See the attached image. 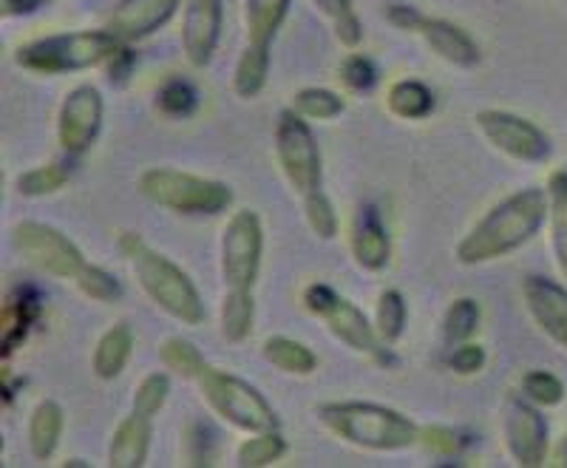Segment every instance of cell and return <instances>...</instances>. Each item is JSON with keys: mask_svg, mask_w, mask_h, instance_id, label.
<instances>
[{"mask_svg": "<svg viewBox=\"0 0 567 468\" xmlns=\"http://www.w3.org/2000/svg\"><path fill=\"white\" fill-rule=\"evenodd\" d=\"M550 213L548 187H525L511 193L508 200L491 207L477 225L460 238L454 258L463 267L499 262L511 253L523 251L525 244L545 227Z\"/></svg>", "mask_w": 567, "mask_h": 468, "instance_id": "1", "label": "cell"}, {"mask_svg": "<svg viewBox=\"0 0 567 468\" xmlns=\"http://www.w3.org/2000/svg\"><path fill=\"white\" fill-rule=\"evenodd\" d=\"M116 244H120V253L128 258L136 284H140L142 293L148 295L151 304H156L168 318L185 324V327L205 324L207 309L205 302H202L199 287L174 258L154 251L140 233H120Z\"/></svg>", "mask_w": 567, "mask_h": 468, "instance_id": "2", "label": "cell"}, {"mask_svg": "<svg viewBox=\"0 0 567 468\" xmlns=\"http://www.w3.org/2000/svg\"><path fill=\"white\" fill-rule=\"evenodd\" d=\"M318 424L347 446L374 455H392L417 446L420 426L392 406L367 404V400H341L321 404L316 409Z\"/></svg>", "mask_w": 567, "mask_h": 468, "instance_id": "3", "label": "cell"}, {"mask_svg": "<svg viewBox=\"0 0 567 468\" xmlns=\"http://www.w3.org/2000/svg\"><path fill=\"white\" fill-rule=\"evenodd\" d=\"M120 40L109 29H78V32L45 34L20 45L14 52L18 69L58 78V74H74V71L103 69L105 60L120 49Z\"/></svg>", "mask_w": 567, "mask_h": 468, "instance_id": "4", "label": "cell"}, {"mask_svg": "<svg viewBox=\"0 0 567 468\" xmlns=\"http://www.w3.org/2000/svg\"><path fill=\"white\" fill-rule=\"evenodd\" d=\"M136 191L151 205L176 216H219L233 205V187L219 180L187 174L179 167H148L136 180Z\"/></svg>", "mask_w": 567, "mask_h": 468, "instance_id": "5", "label": "cell"}, {"mask_svg": "<svg viewBox=\"0 0 567 468\" xmlns=\"http://www.w3.org/2000/svg\"><path fill=\"white\" fill-rule=\"evenodd\" d=\"M303 309L318 318V322L327 324L329 335L338 338L343 347H349L352 353L367 355L374 364L392 366V347H386L381 338H378V329L369 322L363 309L358 304H352L347 295H341L338 289H332L323 282H312L310 287L303 289L301 295Z\"/></svg>", "mask_w": 567, "mask_h": 468, "instance_id": "6", "label": "cell"}, {"mask_svg": "<svg viewBox=\"0 0 567 468\" xmlns=\"http://www.w3.org/2000/svg\"><path fill=\"white\" fill-rule=\"evenodd\" d=\"M194 384L199 386L202 398L210 406L213 415L221 417L233 429L245 431V435L278 429V415L270 400L239 375L205 364Z\"/></svg>", "mask_w": 567, "mask_h": 468, "instance_id": "7", "label": "cell"}, {"mask_svg": "<svg viewBox=\"0 0 567 468\" xmlns=\"http://www.w3.org/2000/svg\"><path fill=\"white\" fill-rule=\"evenodd\" d=\"M272 142H276L272 147H276V162L284 180L301 200L323 191V156L310 129V120H303L292 105L284 109L278 114Z\"/></svg>", "mask_w": 567, "mask_h": 468, "instance_id": "8", "label": "cell"}, {"mask_svg": "<svg viewBox=\"0 0 567 468\" xmlns=\"http://www.w3.org/2000/svg\"><path fill=\"white\" fill-rule=\"evenodd\" d=\"M12 247L29 267L60 282L74 284L91 264L63 231L34 218H23L12 227Z\"/></svg>", "mask_w": 567, "mask_h": 468, "instance_id": "9", "label": "cell"}, {"mask_svg": "<svg viewBox=\"0 0 567 468\" xmlns=\"http://www.w3.org/2000/svg\"><path fill=\"white\" fill-rule=\"evenodd\" d=\"M265 258V225L256 211H236L219 242V273L225 289H252Z\"/></svg>", "mask_w": 567, "mask_h": 468, "instance_id": "10", "label": "cell"}, {"mask_svg": "<svg viewBox=\"0 0 567 468\" xmlns=\"http://www.w3.org/2000/svg\"><path fill=\"white\" fill-rule=\"evenodd\" d=\"M474 122H477L480 134L508 160L525 162V165H542L554 154L548 134L536 122H530L528 116L499 109H485L474 116Z\"/></svg>", "mask_w": 567, "mask_h": 468, "instance_id": "11", "label": "cell"}, {"mask_svg": "<svg viewBox=\"0 0 567 468\" xmlns=\"http://www.w3.org/2000/svg\"><path fill=\"white\" fill-rule=\"evenodd\" d=\"M503 437L511 460L523 468H539L548 460L550 429L536 404L525 395H511L503 406Z\"/></svg>", "mask_w": 567, "mask_h": 468, "instance_id": "12", "label": "cell"}, {"mask_svg": "<svg viewBox=\"0 0 567 468\" xmlns=\"http://www.w3.org/2000/svg\"><path fill=\"white\" fill-rule=\"evenodd\" d=\"M105 103L97 85H78L63 96L58 111V145L69 160H78L103 131Z\"/></svg>", "mask_w": 567, "mask_h": 468, "instance_id": "13", "label": "cell"}, {"mask_svg": "<svg viewBox=\"0 0 567 468\" xmlns=\"http://www.w3.org/2000/svg\"><path fill=\"white\" fill-rule=\"evenodd\" d=\"M221 27H225V7L221 0H185L182 14V52L194 69L210 65L219 49Z\"/></svg>", "mask_w": 567, "mask_h": 468, "instance_id": "14", "label": "cell"}, {"mask_svg": "<svg viewBox=\"0 0 567 468\" xmlns=\"http://www.w3.org/2000/svg\"><path fill=\"white\" fill-rule=\"evenodd\" d=\"M179 7L182 0H120L114 12L109 14V20H105V29L120 43L134 45L159 32Z\"/></svg>", "mask_w": 567, "mask_h": 468, "instance_id": "15", "label": "cell"}, {"mask_svg": "<svg viewBox=\"0 0 567 468\" xmlns=\"http://www.w3.org/2000/svg\"><path fill=\"white\" fill-rule=\"evenodd\" d=\"M523 302L536 327L567 349V287L548 276H528L523 282Z\"/></svg>", "mask_w": 567, "mask_h": 468, "instance_id": "16", "label": "cell"}, {"mask_svg": "<svg viewBox=\"0 0 567 468\" xmlns=\"http://www.w3.org/2000/svg\"><path fill=\"white\" fill-rule=\"evenodd\" d=\"M420 40H423L432 54H437L443 63L449 65H457V69H474L480 63V45L477 40L471 38L463 27L452 23V20H443V18H429L423 14L417 27Z\"/></svg>", "mask_w": 567, "mask_h": 468, "instance_id": "17", "label": "cell"}, {"mask_svg": "<svg viewBox=\"0 0 567 468\" xmlns=\"http://www.w3.org/2000/svg\"><path fill=\"white\" fill-rule=\"evenodd\" d=\"M349 251H352L354 264L363 273H381V269H386L389 258H392V238H389L386 225H383L374 207L363 205L358 216H354Z\"/></svg>", "mask_w": 567, "mask_h": 468, "instance_id": "18", "label": "cell"}, {"mask_svg": "<svg viewBox=\"0 0 567 468\" xmlns=\"http://www.w3.org/2000/svg\"><path fill=\"white\" fill-rule=\"evenodd\" d=\"M151 437H154V420L131 411L114 429L109 442L111 468H142L148 462Z\"/></svg>", "mask_w": 567, "mask_h": 468, "instance_id": "19", "label": "cell"}, {"mask_svg": "<svg viewBox=\"0 0 567 468\" xmlns=\"http://www.w3.org/2000/svg\"><path fill=\"white\" fill-rule=\"evenodd\" d=\"M134 355V329L125 322H116L100 335L94 355H91V373L100 380H114L123 375Z\"/></svg>", "mask_w": 567, "mask_h": 468, "instance_id": "20", "label": "cell"}, {"mask_svg": "<svg viewBox=\"0 0 567 468\" xmlns=\"http://www.w3.org/2000/svg\"><path fill=\"white\" fill-rule=\"evenodd\" d=\"M65 415L58 400H40L29 417V451L38 462H49L54 457L63 437Z\"/></svg>", "mask_w": 567, "mask_h": 468, "instance_id": "21", "label": "cell"}, {"mask_svg": "<svg viewBox=\"0 0 567 468\" xmlns=\"http://www.w3.org/2000/svg\"><path fill=\"white\" fill-rule=\"evenodd\" d=\"M256 327V295L252 289H225L219 307V333L227 344H245Z\"/></svg>", "mask_w": 567, "mask_h": 468, "instance_id": "22", "label": "cell"}, {"mask_svg": "<svg viewBox=\"0 0 567 468\" xmlns=\"http://www.w3.org/2000/svg\"><path fill=\"white\" fill-rule=\"evenodd\" d=\"M261 355L270 366H276L278 373L296 375V378H310L318 369V355L312 353L307 344L287 335H272L261 344Z\"/></svg>", "mask_w": 567, "mask_h": 468, "instance_id": "23", "label": "cell"}, {"mask_svg": "<svg viewBox=\"0 0 567 468\" xmlns=\"http://www.w3.org/2000/svg\"><path fill=\"white\" fill-rule=\"evenodd\" d=\"M270 49L272 45L261 43H247L241 52L236 71H233V91L241 100H256L265 91L267 78H270Z\"/></svg>", "mask_w": 567, "mask_h": 468, "instance_id": "24", "label": "cell"}, {"mask_svg": "<svg viewBox=\"0 0 567 468\" xmlns=\"http://www.w3.org/2000/svg\"><path fill=\"white\" fill-rule=\"evenodd\" d=\"M548 227H550V251L559 276L567 282V174L556 171L548 180Z\"/></svg>", "mask_w": 567, "mask_h": 468, "instance_id": "25", "label": "cell"}, {"mask_svg": "<svg viewBox=\"0 0 567 468\" xmlns=\"http://www.w3.org/2000/svg\"><path fill=\"white\" fill-rule=\"evenodd\" d=\"M292 0H245L247 43L272 45L278 29L290 14Z\"/></svg>", "mask_w": 567, "mask_h": 468, "instance_id": "26", "label": "cell"}, {"mask_svg": "<svg viewBox=\"0 0 567 468\" xmlns=\"http://www.w3.org/2000/svg\"><path fill=\"white\" fill-rule=\"evenodd\" d=\"M38 302L29 295H18L3 304V315H0V349L3 358H12L14 349L29 338L34 318H38Z\"/></svg>", "mask_w": 567, "mask_h": 468, "instance_id": "27", "label": "cell"}, {"mask_svg": "<svg viewBox=\"0 0 567 468\" xmlns=\"http://www.w3.org/2000/svg\"><path fill=\"white\" fill-rule=\"evenodd\" d=\"M386 109L392 111L398 120H406V122L425 120V116L434 111V94L429 85L420 83V80L414 78L398 80L386 94Z\"/></svg>", "mask_w": 567, "mask_h": 468, "instance_id": "28", "label": "cell"}, {"mask_svg": "<svg viewBox=\"0 0 567 468\" xmlns=\"http://www.w3.org/2000/svg\"><path fill=\"white\" fill-rule=\"evenodd\" d=\"M480 322H483V309H480L477 298H468V295L454 298V302L445 307L443 327H440L445 347L452 349L457 347V344H465V340L474 338L480 329Z\"/></svg>", "mask_w": 567, "mask_h": 468, "instance_id": "29", "label": "cell"}, {"mask_svg": "<svg viewBox=\"0 0 567 468\" xmlns=\"http://www.w3.org/2000/svg\"><path fill=\"white\" fill-rule=\"evenodd\" d=\"M406 322H409V307L406 298L400 289H383L378 295V304H374V329H378V338L386 344V347H394L403 333H406Z\"/></svg>", "mask_w": 567, "mask_h": 468, "instance_id": "30", "label": "cell"}, {"mask_svg": "<svg viewBox=\"0 0 567 468\" xmlns=\"http://www.w3.org/2000/svg\"><path fill=\"white\" fill-rule=\"evenodd\" d=\"M71 182V165L65 162H49V165L29 167L14 180V191L23 196V200H43V196H52V193L63 191Z\"/></svg>", "mask_w": 567, "mask_h": 468, "instance_id": "31", "label": "cell"}, {"mask_svg": "<svg viewBox=\"0 0 567 468\" xmlns=\"http://www.w3.org/2000/svg\"><path fill=\"white\" fill-rule=\"evenodd\" d=\"M287 455V440H284L281 429L256 431L247 435V440L239 442L236 449V466L239 468H267L278 462Z\"/></svg>", "mask_w": 567, "mask_h": 468, "instance_id": "32", "label": "cell"}, {"mask_svg": "<svg viewBox=\"0 0 567 468\" xmlns=\"http://www.w3.org/2000/svg\"><path fill=\"white\" fill-rule=\"evenodd\" d=\"M312 7L329 20V27L336 32L338 43L347 49H358L363 40V23L354 12L352 0H310Z\"/></svg>", "mask_w": 567, "mask_h": 468, "instance_id": "33", "label": "cell"}, {"mask_svg": "<svg viewBox=\"0 0 567 468\" xmlns=\"http://www.w3.org/2000/svg\"><path fill=\"white\" fill-rule=\"evenodd\" d=\"M292 109H296L303 120L329 122L347 111V100H343L341 94H336V91L321 89V85H310V89L296 91V96H292Z\"/></svg>", "mask_w": 567, "mask_h": 468, "instance_id": "34", "label": "cell"}, {"mask_svg": "<svg viewBox=\"0 0 567 468\" xmlns=\"http://www.w3.org/2000/svg\"><path fill=\"white\" fill-rule=\"evenodd\" d=\"M159 358L165 364V369L176 373L185 380H196L199 373L205 369V355L199 353L194 340L182 338V335H174V338H165L159 347Z\"/></svg>", "mask_w": 567, "mask_h": 468, "instance_id": "35", "label": "cell"}, {"mask_svg": "<svg viewBox=\"0 0 567 468\" xmlns=\"http://www.w3.org/2000/svg\"><path fill=\"white\" fill-rule=\"evenodd\" d=\"M468 437L460 429H452V426H420L417 446L425 451V455L440 457V460H460L463 451L468 449Z\"/></svg>", "mask_w": 567, "mask_h": 468, "instance_id": "36", "label": "cell"}, {"mask_svg": "<svg viewBox=\"0 0 567 468\" xmlns=\"http://www.w3.org/2000/svg\"><path fill=\"white\" fill-rule=\"evenodd\" d=\"M171 398V378L168 373H151L140 380V386L134 389V398H131V411L142 417H151L154 420L165 404Z\"/></svg>", "mask_w": 567, "mask_h": 468, "instance_id": "37", "label": "cell"}, {"mask_svg": "<svg viewBox=\"0 0 567 468\" xmlns=\"http://www.w3.org/2000/svg\"><path fill=\"white\" fill-rule=\"evenodd\" d=\"M156 105H159V111L165 116L187 120V116L199 109V94H196V89L187 83V80L174 78L159 89V94H156Z\"/></svg>", "mask_w": 567, "mask_h": 468, "instance_id": "38", "label": "cell"}, {"mask_svg": "<svg viewBox=\"0 0 567 468\" xmlns=\"http://www.w3.org/2000/svg\"><path fill=\"white\" fill-rule=\"evenodd\" d=\"M74 287H78L85 298L100 304H114L123 298V284H120V278H116L114 273H109L105 267H97V264H89V267L83 269V276L74 282Z\"/></svg>", "mask_w": 567, "mask_h": 468, "instance_id": "39", "label": "cell"}, {"mask_svg": "<svg viewBox=\"0 0 567 468\" xmlns=\"http://www.w3.org/2000/svg\"><path fill=\"white\" fill-rule=\"evenodd\" d=\"M303 218H307V227L316 233L321 242H332L338 236V213L336 205L329 202V196L323 191L310 193L303 196Z\"/></svg>", "mask_w": 567, "mask_h": 468, "instance_id": "40", "label": "cell"}, {"mask_svg": "<svg viewBox=\"0 0 567 468\" xmlns=\"http://www.w3.org/2000/svg\"><path fill=\"white\" fill-rule=\"evenodd\" d=\"M523 395L539 409H554L565 400V384L548 369H530L523 378Z\"/></svg>", "mask_w": 567, "mask_h": 468, "instance_id": "41", "label": "cell"}, {"mask_svg": "<svg viewBox=\"0 0 567 468\" xmlns=\"http://www.w3.org/2000/svg\"><path fill=\"white\" fill-rule=\"evenodd\" d=\"M341 74V83L347 85L349 91H358V94H367L372 91V85L378 83V71H374V63L363 54H349L347 60L338 69Z\"/></svg>", "mask_w": 567, "mask_h": 468, "instance_id": "42", "label": "cell"}, {"mask_svg": "<svg viewBox=\"0 0 567 468\" xmlns=\"http://www.w3.org/2000/svg\"><path fill=\"white\" fill-rule=\"evenodd\" d=\"M485 360H488L485 349L480 347V344H474V340H465V344H457V347L449 349L445 364H449L452 373L463 375V378H471V375L483 373Z\"/></svg>", "mask_w": 567, "mask_h": 468, "instance_id": "43", "label": "cell"}, {"mask_svg": "<svg viewBox=\"0 0 567 468\" xmlns=\"http://www.w3.org/2000/svg\"><path fill=\"white\" fill-rule=\"evenodd\" d=\"M134 63H136V54L131 52V43L120 45V49H116L103 65L105 74H109V83H116V85L125 83V80L131 78V71H134Z\"/></svg>", "mask_w": 567, "mask_h": 468, "instance_id": "44", "label": "cell"}, {"mask_svg": "<svg viewBox=\"0 0 567 468\" xmlns=\"http://www.w3.org/2000/svg\"><path fill=\"white\" fill-rule=\"evenodd\" d=\"M383 14H386V20L394 29L412 34L417 32L420 20H423V12H417L414 7H406V3H389V7H383Z\"/></svg>", "mask_w": 567, "mask_h": 468, "instance_id": "45", "label": "cell"}, {"mask_svg": "<svg viewBox=\"0 0 567 468\" xmlns=\"http://www.w3.org/2000/svg\"><path fill=\"white\" fill-rule=\"evenodd\" d=\"M52 0H0V18H29V14L40 12L43 7H49Z\"/></svg>", "mask_w": 567, "mask_h": 468, "instance_id": "46", "label": "cell"}, {"mask_svg": "<svg viewBox=\"0 0 567 468\" xmlns=\"http://www.w3.org/2000/svg\"><path fill=\"white\" fill-rule=\"evenodd\" d=\"M190 429L196 431V440H207V437H210V431H207L202 424H194ZM194 446H196V451H190V455H187V466H210L213 455H210V449H207L210 442H205V446H202V442H194Z\"/></svg>", "mask_w": 567, "mask_h": 468, "instance_id": "47", "label": "cell"}, {"mask_svg": "<svg viewBox=\"0 0 567 468\" xmlns=\"http://www.w3.org/2000/svg\"><path fill=\"white\" fill-rule=\"evenodd\" d=\"M556 466H567V440L561 442V451H559V460H556Z\"/></svg>", "mask_w": 567, "mask_h": 468, "instance_id": "48", "label": "cell"}]
</instances>
